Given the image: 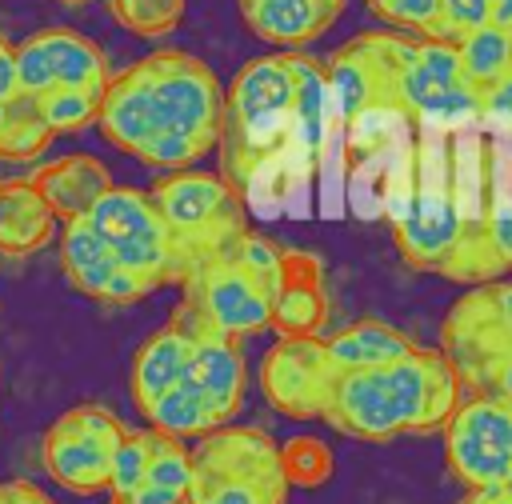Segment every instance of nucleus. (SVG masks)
Here are the masks:
<instances>
[{"label": "nucleus", "mask_w": 512, "mask_h": 504, "mask_svg": "<svg viewBox=\"0 0 512 504\" xmlns=\"http://www.w3.org/2000/svg\"><path fill=\"white\" fill-rule=\"evenodd\" d=\"M504 348H512V280H484L448 308L440 324V352L464 384Z\"/></svg>", "instance_id": "nucleus-12"}, {"label": "nucleus", "mask_w": 512, "mask_h": 504, "mask_svg": "<svg viewBox=\"0 0 512 504\" xmlns=\"http://www.w3.org/2000/svg\"><path fill=\"white\" fill-rule=\"evenodd\" d=\"M460 232H464V208L452 164L444 156L436 164L424 160L416 188L408 192V204L396 220V248L412 268L444 276L460 248Z\"/></svg>", "instance_id": "nucleus-8"}, {"label": "nucleus", "mask_w": 512, "mask_h": 504, "mask_svg": "<svg viewBox=\"0 0 512 504\" xmlns=\"http://www.w3.org/2000/svg\"><path fill=\"white\" fill-rule=\"evenodd\" d=\"M148 440H152V460H148V476L152 484H164V488H180L188 492V480H192V456H188V444L172 432H160L148 424Z\"/></svg>", "instance_id": "nucleus-29"}, {"label": "nucleus", "mask_w": 512, "mask_h": 504, "mask_svg": "<svg viewBox=\"0 0 512 504\" xmlns=\"http://www.w3.org/2000/svg\"><path fill=\"white\" fill-rule=\"evenodd\" d=\"M52 140H56V132L44 124L36 96L16 92L12 100H4V112H0V164H28Z\"/></svg>", "instance_id": "nucleus-23"}, {"label": "nucleus", "mask_w": 512, "mask_h": 504, "mask_svg": "<svg viewBox=\"0 0 512 504\" xmlns=\"http://www.w3.org/2000/svg\"><path fill=\"white\" fill-rule=\"evenodd\" d=\"M240 20L264 44L300 48L324 36L340 20V8L328 0H240Z\"/></svg>", "instance_id": "nucleus-20"}, {"label": "nucleus", "mask_w": 512, "mask_h": 504, "mask_svg": "<svg viewBox=\"0 0 512 504\" xmlns=\"http://www.w3.org/2000/svg\"><path fill=\"white\" fill-rule=\"evenodd\" d=\"M28 176H32L36 192L44 196V204L52 208L56 220L88 216L92 204L112 188L108 164H104L100 156H92V152H64V156H52V160L36 164Z\"/></svg>", "instance_id": "nucleus-19"}, {"label": "nucleus", "mask_w": 512, "mask_h": 504, "mask_svg": "<svg viewBox=\"0 0 512 504\" xmlns=\"http://www.w3.org/2000/svg\"><path fill=\"white\" fill-rule=\"evenodd\" d=\"M244 392H248V372H244L240 340L204 324L184 376L144 412V424L172 432L180 440H196L220 424H232L244 404Z\"/></svg>", "instance_id": "nucleus-3"}, {"label": "nucleus", "mask_w": 512, "mask_h": 504, "mask_svg": "<svg viewBox=\"0 0 512 504\" xmlns=\"http://www.w3.org/2000/svg\"><path fill=\"white\" fill-rule=\"evenodd\" d=\"M364 4L384 24L412 28V32H428L432 20H436V8H440V0H364Z\"/></svg>", "instance_id": "nucleus-32"}, {"label": "nucleus", "mask_w": 512, "mask_h": 504, "mask_svg": "<svg viewBox=\"0 0 512 504\" xmlns=\"http://www.w3.org/2000/svg\"><path fill=\"white\" fill-rule=\"evenodd\" d=\"M280 468L288 488H324L332 480V448L320 436H292L280 444Z\"/></svg>", "instance_id": "nucleus-27"}, {"label": "nucleus", "mask_w": 512, "mask_h": 504, "mask_svg": "<svg viewBox=\"0 0 512 504\" xmlns=\"http://www.w3.org/2000/svg\"><path fill=\"white\" fill-rule=\"evenodd\" d=\"M124 436H128V424L112 408L76 404L48 424L40 456H44L48 476L60 488L76 496H96V492H108L112 456Z\"/></svg>", "instance_id": "nucleus-7"}, {"label": "nucleus", "mask_w": 512, "mask_h": 504, "mask_svg": "<svg viewBox=\"0 0 512 504\" xmlns=\"http://www.w3.org/2000/svg\"><path fill=\"white\" fill-rule=\"evenodd\" d=\"M200 328H204V316H200L188 300H180L176 312L168 316V324L156 328V332L140 344V352L132 356V376H128L132 404L140 408V416L184 376Z\"/></svg>", "instance_id": "nucleus-17"}, {"label": "nucleus", "mask_w": 512, "mask_h": 504, "mask_svg": "<svg viewBox=\"0 0 512 504\" xmlns=\"http://www.w3.org/2000/svg\"><path fill=\"white\" fill-rule=\"evenodd\" d=\"M324 424L340 428L352 440H368V444H388V440L404 436L384 364L336 372V384H332V396L324 408Z\"/></svg>", "instance_id": "nucleus-16"}, {"label": "nucleus", "mask_w": 512, "mask_h": 504, "mask_svg": "<svg viewBox=\"0 0 512 504\" xmlns=\"http://www.w3.org/2000/svg\"><path fill=\"white\" fill-rule=\"evenodd\" d=\"M328 320V296H324V268L312 252H288L280 284L272 292V316L268 328L280 336H320Z\"/></svg>", "instance_id": "nucleus-18"}, {"label": "nucleus", "mask_w": 512, "mask_h": 504, "mask_svg": "<svg viewBox=\"0 0 512 504\" xmlns=\"http://www.w3.org/2000/svg\"><path fill=\"white\" fill-rule=\"evenodd\" d=\"M324 344H328V360L336 364V372L380 368V364L404 356L408 348H416L400 328H392L384 320H356V324L340 328L336 336H324Z\"/></svg>", "instance_id": "nucleus-22"}, {"label": "nucleus", "mask_w": 512, "mask_h": 504, "mask_svg": "<svg viewBox=\"0 0 512 504\" xmlns=\"http://www.w3.org/2000/svg\"><path fill=\"white\" fill-rule=\"evenodd\" d=\"M292 76H296V100H292L296 132L300 140L316 148L324 132V116H328V68L292 48Z\"/></svg>", "instance_id": "nucleus-25"}, {"label": "nucleus", "mask_w": 512, "mask_h": 504, "mask_svg": "<svg viewBox=\"0 0 512 504\" xmlns=\"http://www.w3.org/2000/svg\"><path fill=\"white\" fill-rule=\"evenodd\" d=\"M188 504H288L280 444L264 428L220 424L188 448Z\"/></svg>", "instance_id": "nucleus-4"}, {"label": "nucleus", "mask_w": 512, "mask_h": 504, "mask_svg": "<svg viewBox=\"0 0 512 504\" xmlns=\"http://www.w3.org/2000/svg\"><path fill=\"white\" fill-rule=\"evenodd\" d=\"M460 504H512V484H500V488H468Z\"/></svg>", "instance_id": "nucleus-37"}, {"label": "nucleus", "mask_w": 512, "mask_h": 504, "mask_svg": "<svg viewBox=\"0 0 512 504\" xmlns=\"http://www.w3.org/2000/svg\"><path fill=\"white\" fill-rule=\"evenodd\" d=\"M20 88H16V44H8L0 36V104L12 100Z\"/></svg>", "instance_id": "nucleus-36"}, {"label": "nucleus", "mask_w": 512, "mask_h": 504, "mask_svg": "<svg viewBox=\"0 0 512 504\" xmlns=\"http://www.w3.org/2000/svg\"><path fill=\"white\" fill-rule=\"evenodd\" d=\"M88 224L100 232L108 252L128 268L136 280H144L152 292L180 284L188 276V260L176 248L164 216L156 212L152 196L140 188L112 184L88 212Z\"/></svg>", "instance_id": "nucleus-6"}, {"label": "nucleus", "mask_w": 512, "mask_h": 504, "mask_svg": "<svg viewBox=\"0 0 512 504\" xmlns=\"http://www.w3.org/2000/svg\"><path fill=\"white\" fill-rule=\"evenodd\" d=\"M328 4H332V8H340V12H344V4H348V0H328Z\"/></svg>", "instance_id": "nucleus-39"}, {"label": "nucleus", "mask_w": 512, "mask_h": 504, "mask_svg": "<svg viewBox=\"0 0 512 504\" xmlns=\"http://www.w3.org/2000/svg\"><path fill=\"white\" fill-rule=\"evenodd\" d=\"M96 128L116 152L148 168H192L224 136V84L200 56L156 48L108 76Z\"/></svg>", "instance_id": "nucleus-1"}, {"label": "nucleus", "mask_w": 512, "mask_h": 504, "mask_svg": "<svg viewBox=\"0 0 512 504\" xmlns=\"http://www.w3.org/2000/svg\"><path fill=\"white\" fill-rule=\"evenodd\" d=\"M444 432V460L448 472L464 488H500L512 484V404L492 392L460 396L456 412L448 416Z\"/></svg>", "instance_id": "nucleus-9"}, {"label": "nucleus", "mask_w": 512, "mask_h": 504, "mask_svg": "<svg viewBox=\"0 0 512 504\" xmlns=\"http://www.w3.org/2000/svg\"><path fill=\"white\" fill-rule=\"evenodd\" d=\"M488 20H492V24H500V28H512V0H492Z\"/></svg>", "instance_id": "nucleus-38"}, {"label": "nucleus", "mask_w": 512, "mask_h": 504, "mask_svg": "<svg viewBox=\"0 0 512 504\" xmlns=\"http://www.w3.org/2000/svg\"><path fill=\"white\" fill-rule=\"evenodd\" d=\"M60 268H64L68 284L80 296L96 300V304H136V300L152 296V288L144 280H136L128 268H120V260L108 252V244L88 224V216L64 220V232H60Z\"/></svg>", "instance_id": "nucleus-15"}, {"label": "nucleus", "mask_w": 512, "mask_h": 504, "mask_svg": "<svg viewBox=\"0 0 512 504\" xmlns=\"http://www.w3.org/2000/svg\"><path fill=\"white\" fill-rule=\"evenodd\" d=\"M184 300L204 316V324H212L216 332L244 340L268 328L272 316V292L232 256L220 252L212 260H200L184 280Z\"/></svg>", "instance_id": "nucleus-10"}, {"label": "nucleus", "mask_w": 512, "mask_h": 504, "mask_svg": "<svg viewBox=\"0 0 512 504\" xmlns=\"http://www.w3.org/2000/svg\"><path fill=\"white\" fill-rule=\"evenodd\" d=\"M112 20L144 40H164L180 28L188 0H108Z\"/></svg>", "instance_id": "nucleus-26"}, {"label": "nucleus", "mask_w": 512, "mask_h": 504, "mask_svg": "<svg viewBox=\"0 0 512 504\" xmlns=\"http://www.w3.org/2000/svg\"><path fill=\"white\" fill-rule=\"evenodd\" d=\"M464 388H468V392H492V396H500V400L512 404V348H504V352H496L492 360H484V364L464 380Z\"/></svg>", "instance_id": "nucleus-33"}, {"label": "nucleus", "mask_w": 512, "mask_h": 504, "mask_svg": "<svg viewBox=\"0 0 512 504\" xmlns=\"http://www.w3.org/2000/svg\"><path fill=\"white\" fill-rule=\"evenodd\" d=\"M336 384L324 336H280L260 360V392L288 420H324Z\"/></svg>", "instance_id": "nucleus-11"}, {"label": "nucleus", "mask_w": 512, "mask_h": 504, "mask_svg": "<svg viewBox=\"0 0 512 504\" xmlns=\"http://www.w3.org/2000/svg\"><path fill=\"white\" fill-rule=\"evenodd\" d=\"M112 504H188V492L144 480V484H140V488H132L128 496H112Z\"/></svg>", "instance_id": "nucleus-34"}, {"label": "nucleus", "mask_w": 512, "mask_h": 504, "mask_svg": "<svg viewBox=\"0 0 512 504\" xmlns=\"http://www.w3.org/2000/svg\"><path fill=\"white\" fill-rule=\"evenodd\" d=\"M292 48L252 56L224 88V176L248 184L296 132Z\"/></svg>", "instance_id": "nucleus-2"}, {"label": "nucleus", "mask_w": 512, "mask_h": 504, "mask_svg": "<svg viewBox=\"0 0 512 504\" xmlns=\"http://www.w3.org/2000/svg\"><path fill=\"white\" fill-rule=\"evenodd\" d=\"M112 68L104 52L72 32V28H44L16 44V88L40 96L48 88H96L104 92Z\"/></svg>", "instance_id": "nucleus-13"}, {"label": "nucleus", "mask_w": 512, "mask_h": 504, "mask_svg": "<svg viewBox=\"0 0 512 504\" xmlns=\"http://www.w3.org/2000/svg\"><path fill=\"white\" fill-rule=\"evenodd\" d=\"M56 236V216L36 192L32 176H4L0 180V256H32Z\"/></svg>", "instance_id": "nucleus-21"}, {"label": "nucleus", "mask_w": 512, "mask_h": 504, "mask_svg": "<svg viewBox=\"0 0 512 504\" xmlns=\"http://www.w3.org/2000/svg\"><path fill=\"white\" fill-rule=\"evenodd\" d=\"M0 504H56V500L32 480H0Z\"/></svg>", "instance_id": "nucleus-35"}, {"label": "nucleus", "mask_w": 512, "mask_h": 504, "mask_svg": "<svg viewBox=\"0 0 512 504\" xmlns=\"http://www.w3.org/2000/svg\"><path fill=\"white\" fill-rule=\"evenodd\" d=\"M460 76L488 92L492 84H500L508 72H512V28H500V24H480L476 32H468L460 44Z\"/></svg>", "instance_id": "nucleus-24"}, {"label": "nucleus", "mask_w": 512, "mask_h": 504, "mask_svg": "<svg viewBox=\"0 0 512 504\" xmlns=\"http://www.w3.org/2000/svg\"><path fill=\"white\" fill-rule=\"evenodd\" d=\"M148 460H152L148 424H144V428H128V436L120 440V448H116V456H112L108 496H128L132 488H140L144 476H148Z\"/></svg>", "instance_id": "nucleus-30"}, {"label": "nucleus", "mask_w": 512, "mask_h": 504, "mask_svg": "<svg viewBox=\"0 0 512 504\" xmlns=\"http://www.w3.org/2000/svg\"><path fill=\"white\" fill-rule=\"evenodd\" d=\"M156 212L164 216L176 248L188 260V272L200 260H212L220 252L232 248V240L248 228L244 224V204H240V188L224 176V172H192V168H176L168 176H160L148 188Z\"/></svg>", "instance_id": "nucleus-5"}, {"label": "nucleus", "mask_w": 512, "mask_h": 504, "mask_svg": "<svg viewBox=\"0 0 512 504\" xmlns=\"http://www.w3.org/2000/svg\"><path fill=\"white\" fill-rule=\"evenodd\" d=\"M100 96L104 92H96V88H48L36 96V104H40L44 124L60 136V132H80L88 124H96Z\"/></svg>", "instance_id": "nucleus-28"}, {"label": "nucleus", "mask_w": 512, "mask_h": 504, "mask_svg": "<svg viewBox=\"0 0 512 504\" xmlns=\"http://www.w3.org/2000/svg\"><path fill=\"white\" fill-rule=\"evenodd\" d=\"M488 12H492V0H440L436 20H432V28L424 36L460 44L468 32H476L480 24H488Z\"/></svg>", "instance_id": "nucleus-31"}, {"label": "nucleus", "mask_w": 512, "mask_h": 504, "mask_svg": "<svg viewBox=\"0 0 512 504\" xmlns=\"http://www.w3.org/2000/svg\"><path fill=\"white\" fill-rule=\"evenodd\" d=\"M384 372L396 396L400 428L416 436L440 432L464 396V384L440 348H408L404 356L388 360Z\"/></svg>", "instance_id": "nucleus-14"}, {"label": "nucleus", "mask_w": 512, "mask_h": 504, "mask_svg": "<svg viewBox=\"0 0 512 504\" xmlns=\"http://www.w3.org/2000/svg\"><path fill=\"white\" fill-rule=\"evenodd\" d=\"M0 112H4V104H0Z\"/></svg>", "instance_id": "nucleus-40"}]
</instances>
